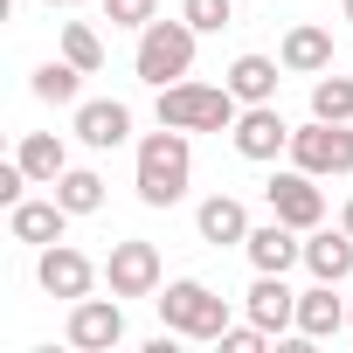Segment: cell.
Instances as JSON below:
<instances>
[{
  "instance_id": "cell-1",
  "label": "cell",
  "mask_w": 353,
  "mask_h": 353,
  "mask_svg": "<svg viewBox=\"0 0 353 353\" xmlns=\"http://www.w3.org/2000/svg\"><path fill=\"white\" fill-rule=\"evenodd\" d=\"M188 173H194V145H188L181 125H159V132L139 139V173H132V188H139L145 208H173V201L188 194Z\"/></svg>"
},
{
  "instance_id": "cell-2",
  "label": "cell",
  "mask_w": 353,
  "mask_h": 353,
  "mask_svg": "<svg viewBox=\"0 0 353 353\" xmlns=\"http://www.w3.org/2000/svg\"><path fill=\"white\" fill-rule=\"evenodd\" d=\"M194 42H201V28L188 21V14H173V21H145L139 28V56H132V70H139V83H152V90H166V83H181L188 70H194Z\"/></svg>"
},
{
  "instance_id": "cell-3",
  "label": "cell",
  "mask_w": 353,
  "mask_h": 353,
  "mask_svg": "<svg viewBox=\"0 0 353 353\" xmlns=\"http://www.w3.org/2000/svg\"><path fill=\"white\" fill-rule=\"evenodd\" d=\"M236 118H243V97L229 83L181 77V83L159 90V125H181V132H236Z\"/></svg>"
},
{
  "instance_id": "cell-4",
  "label": "cell",
  "mask_w": 353,
  "mask_h": 353,
  "mask_svg": "<svg viewBox=\"0 0 353 353\" xmlns=\"http://www.w3.org/2000/svg\"><path fill=\"white\" fill-rule=\"evenodd\" d=\"M152 305H159V319L181 332V339H222L229 332V298H215L201 277H173Z\"/></svg>"
},
{
  "instance_id": "cell-5",
  "label": "cell",
  "mask_w": 353,
  "mask_h": 353,
  "mask_svg": "<svg viewBox=\"0 0 353 353\" xmlns=\"http://www.w3.org/2000/svg\"><path fill=\"white\" fill-rule=\"evenodd\" d=\"M291 166L305 173H353V125H332V118H312L291 132Z\"/></svg>"
},
{
  "instance_id": "cell-6",
  "label": "cell",
  "mask_w": 353,
  "mask_h": 353,
  "mask_svg": "<svg viewBox=\"0 0 353 353\" xmlns=\"http://www.w3.org/2000/svg\"><path fill=\"white\" fill-rule=\"evenodd\" d=\"M270 215L277 222H291L298 236H312L319 222H325V194H319V173H305V166H291V173H270Z\"/></svg>"
},
{
  "instance_id": "cell-7",
  "label": "cell",
  "mask_w": 353,
  "mask_h": 353,
  "mask_svg": "<svg viewBox=\"0 0 353 353\" xmlns=\"http://www.w3.org/2000/svg\"><path fill=\"white\" fill-rule=\"evenodd\" d=\"M63 339H70L77 353H111V346L125 339L118 291H111V298H77V305H70V325H63Z\"/></svg>"
},
{
  "instance_id": "cell-8",
  "label": "cell",
  "mask_w": 353,
  "mask_h": 353,
  "mask_svg": "<svg viewBox=\"0 0 353 353\" xmlns=\"http://www.w3.org/2000/svg\"><path fill=\"white\" fill-rule=\"evenodd\" d=\"M104 284L118 291V298H152L159 291V250L152 243H111V256H104Z\"/></svg>"
},
{
  "instance_id": "cell-9",
  "label": "cell",
  "mask_w": 353,
  "mask_h": 353,
  "mask_svg": "<svg viewBox=\"0 0 353 353\" xmlns=\"http://www.w3.org/2000/svg\"><path fill=\"white\" fill-rule=\"evenodd\" d=\"M35 284L49 291V298H90V284H97V263L83 256V250H70V243H49L42 256H35Z\"/></svg>"
},
{
  "instance_id": "cell-10",
  "label": "cell",
  "mask_w": 353,
  "mask_h": 353,
  "mask_svg": "<svg viewBox=\"0 0 353 353\" xmlns=\"http://www.w3.org/2000/svg\"><path fill=\"white\" fill-rule=\"evenodd\" d=\"M229 139H236L243 159H277V152H291V125H284L277 104H243V118H236Z\"/></svg>"
},
{
  "instance_id": "cell-11",
  "label": "cell",
  "mask_w": 353,
  "mask_h": 353,
  "mask_svg": "<svg viewBox=\"0 0 353 353\" xmlns=\"http://www.w3.org/2000/svg\"><path fill=\"white\" fill-rule=\"evenodd\" d=\"M243 305H250V319H256L270 339H277V332H298V291H291L277 270H256V284H250Z\"/></svg>"
},
{
  "instance_id": "cell-12",
  "label": "cell",
  "mask_w": 353,
  "mask_h": 353,
  "mask_svg": "<svg viewBox=\"0 0 353 353\" xmlns=\"http://www.w3.org/2000/svg\"><path fill=\"white\" fill-rule=\"evenodd\" d=\"M77 139L97 145V152H118L132 139V111L118 97H90V104H77Z\"/></svg>"
},
{
  "instance_id": "cell-13",
  "label": "cell",
  "mask_w": 353,
  "mask_h": 353,
  "mask_svg": "<svg viewBox=\"0 0 353 353\" xmlns=\"http://www.w3.org/2000/svg\"><path fill=\"white\" fill-rule=\"evenodd\" d=\"M63 229H70V208L49 194V201H14L8 208V236L14 243H35V250H49V243H63Z\"/></svg>"
},
{
  "instance_id": "cell-14",
  "label": "cell",
  "mask_w": 353,
  "mask_h": 353,
  "mask_svg": "<svg viewBox=\"0 0 353 353\" xmlns=\"http://www.w3.org/2000/svg\"><path fill=\"white\" fill-rule=\"evenodd\" d=\"M243 250H250V263H256V270H277V277H284L291 263H305L298 229H291V222H277V215H270L263 229H250V243H243Z\"/></svg>"
},
{
  "instance_id": "cell-15",
  "label": "cell",
  "mask_w": 353,
  "mask_h": 353,
  "mask_svg": "<svg viewBox=\"0 0 353 353\" xmlns=\"http://www.w3.org/2000/svg\"><path fill=\"white\" fill-rule=\"evenodd\" d=\"M277 63H284L291 77H325V70H332V35H325V28H312V21H298V28L284 35Z\"/></svg>"
},
{
  "instance_id": "cell-16",
  "label": "cell",
  "mask_w": 353,
  "mask_h": 353,
  "mask_svg": "<svg viewBox=\"0 0 353 353\" xmlns=\"http://www.w3.org/2000/svg\"><path fill=\"white\" fill-rule=\"evenodd\" d=\"M277 70H284V63H277V56H236V63H229V77H222V83H229V90H236V97H243V104H277V83H284V77H277Z\"/></svg>"
},
{
  "instance_id": "cell-17",
  "label": "cell",
  "mask_w": 353,
  "mask_h": 353,
  "mask_svg": "<svg viewBox=\"0 0 353 353\" xmlns=\"http://www.w3.org/2000/svg\"><path fill=\"white\" fill-rule=\"evenodd\" d=\"M194 229H201V243H250V208L236 201V194H208L201 201V215H194Z\"/></svg>"
},
{
  "instance_id": "cell-18",
  "label": "cell",
  "mask_w": 353,
  "mask_h": 353,
  "mask_svg": "<svg viewBox=\"0 0 353 353\" xmlns=\"http://www.w3.org/2000/svg\"><path fill=\"white\" fill-rule=\"evenodd\" d=\"M346 325V305L332 298L325 277H312V291H298V339H332Z\"/></svg>"
},
{
  "instance_id": "cell-19",
  "label": "cell",
  "mask_w": 353,
  "mask_h": 353,
  "mask_svg": "<svg viewBox=\"0 0 353 353\" xmlns=\"http://www.w3.org/2000/svg\"><path fill=\"white\" fill-rule=\"evenodd\" d=\"M305 270L325 277V284H346V277H353V236H346V229H312V243H305Z\"/></svg>"
},
{
  "instance_id": "cell-20",
  "label": "cell",
  "mask_w": 353,
  "mask_h": 353,
  "mask_svg": "<svg viewBox=\"0 0 353 353\" xmlns=\"http://www.w3.org/2000/svg\"><path fill=\"white\" fill-rule=\"evenodd\" d=\"M14 159L28 166V181H35V188H56V181H63V173H70V145H63L56 132H28Z\"/></svg>"
},
{
  "instance_id": "cell-21",
  "label": "cell",
  "mask_w": 353,
  "mask_h": 353,
  "mask_svg": "<svg viewBox=\"0 0 353 353\" xmlns=\"http://www.w3.org/2000/svg\"><path fill=\"white\" fill-rule=\"evenodd\" d=\"M83 77H90V70H77L70 56H63V63H42V70H35V97H42V104H83Z\"/></svg>"
},
{
  "instance_id": "cell-22",
  "label": "cell",
  "mask_w": 353,
  "mask_h": 353,
  "mask_svg": "<svg viewBox=\"0 0 353 353\" xmlns=\"http://www.w3.org/2000/svg\"><path fill=\"white\" fill-rule=\"evenodd\" d=\"M56 201H63L70 215H97V208H104V181H97L90 166H70L63 181H56Z\"/></svg>"
},
{
  "instance_id": "cell-23",
  "label": "cell",
  "mask_w": 353,
  "mask_h": 353,
  "mask_svg": "<svg viewBox=\"0 0 353 353\" xmlns=\"http://www.w3.org/2000/svg\"><path fill=\"white\" fill-rule=\"evenodd\" d=\"M312 118H332V125H353V77H319L312 83Z\"/></svg>"
},
{
  "instance_id": "cell-24",
  "label": "cell",
  "mask_w": 353,
  "mask_h": 353,
  "mask_svg": "<svg viewBox=\"0 0 353 353\" xmlns=\"http://www.w3.org/2000/svg\"><path fill=\"white\" fill-rule=\"evenodd\" d=\"M63 56H70L77 70L97 77V70H104V42H97V28H90V21H63Z\"/></svg>"
},
{
  "instance_id": "cell-25",
  "label": "cell",
  "mask_w": 353,
  "mask_h": 353,
  "mask_svg": "<svg viewBox=\"0 0 353 353\" xmlns=\"http://www.w3.org/2000/svg\"><path fill=\"white\" fill-rule=\"evenodd\" d=\"M181 14H188L201 35H222V28L236 21V0H181Z\"/></svg>"
},
{
  "instance_id": "cell-26",
  "label": "cell",
  "mask_w": 353,
  "mask_h": 353,
  "mask_svg": "<svg viewBox=\"0 0 353 353\" xmlns=\"http://www.w3.org/2000/svg\"><path fill=\"white\" fill-rule=\"evenodd\" d=\"M159 14V0H104V21L111 28H145Z\"/></svg>"
},
{
  "instance_id": "cell-27",
  "label": "cell",
  "mask_w": 353,
  "mask_h": 353,
  "mask_svg": "<svg viewBox=\"0 0 353 353\" xmlns=\"http://www.w3.org/2000/svg\"><path fill=\"white\" fill-rule=\"evenodd\" d=\"M263 339H270V332H263V325L250 319V325H229V332H222L215 346H222V353H263Z\"/></svg>"
},
{
  "instance_id": "cell-28",
  "label": "cell",
  "mask_w": 353,
  "mask_h": 353,
  "mask_svg": "<svg viewBox=\"0 0 353 353\" xmlns=\"http://www.w3.org/2000/svg\"><path fill=\"white\" fill-rule=\"evenodd\" d=\"M21 188H28V166H21V159H8V166H0V201H8V208H14V201H28Z\"/></svg>"
},
{
  "instance_id": "cell-29",
  "label": "cell",
  "mask_w": 353,
  "mask_h": 353,
  "mask_svg": "<svg viewBox=\"0 0 353 353\" xmlns=\"http://www.w3.org/2000/svg\"><path fill=\"white\" fill-rule=\"evenodd\" d=\"M339 229H346V236H353V201H346V215H339Z\"/></svg>"
},
{
  "instance_id": "cell-30",
  "label": "cell",
  "mask_w": 353,
  "mask_h": 353,
  "mask_svg": "<svg viewBox=\"0 0 353 353\" xmlns=\"http://www.w3.org/2000/svg\"><path fill=\"white\" fill-rule=\"evenodd\" d=\"M49 8H83V0H49Z\"/></svg>"
},
{
  "instance_id": "cell-31",
  "label": "cell",
  "mask_w": 353,
  "mask_h": 353,
  "mask_svg": "<svg viewBox=\"0 0 353 353\" xmlns=\"http://www.w3.org/2000/svg\"><path fill=\"white\" fill-rule=\"evenodd\" d=\"M339 14H346V21H353V0H339Z\"/></svg>"
},
{
  "instance_id": "cell-32",
  "label": "cell",
  "mask_w": 353,
  "mask_h": 353,
  "mask_svg": "<svg viewBox=\"0 0 353 353\" xmlns=\"http://www.w3.org/2000/svg\"><path fill=\"white\" fill-rule=\"evenodd\" d=\"M346 325H353V305H346Z\"/></svg>"
}]
</instances>
